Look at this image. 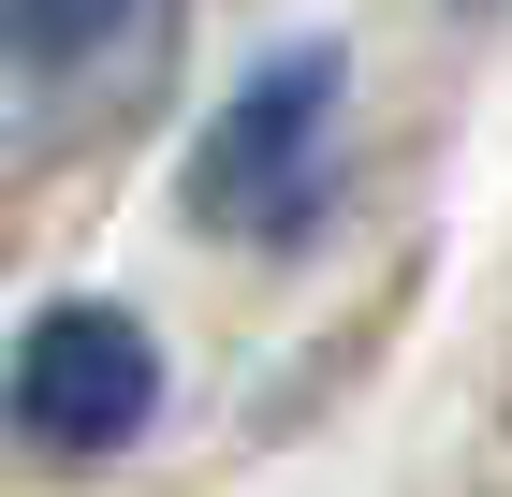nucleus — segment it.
Listing matches in <instances>:
<instances>
[{"label": "nucleus", "mask_w": 512, "mask_h": 497, "mask_svg": "<svg viewBox=\"0 0 512 497\" xmlns=\"http://www.w3.org/2000/svg\"><path fill=\"white\" fill-rule=\"evenodd\" d=\"M337 176V44H278L191 147V220L205 234H308Z\"/></svg>", "instance_id": "nucleus-1"}, {"label": "nucleus", "mask_w": 512, "mask_h": 497, "mask_svg": "<svg viewBox=\"0 0 512 497\" xmlns=\"http://www.w3.org/2000/svg\"><path fill=\"white\" fill-rule=\"evenodd\" d=\"M132 30H147V0H0L15 74H88V59H118Z\"/></svg>", "instance_id": "nucleus-3"}, {"label": "nucleus", "mask_w": 512, "mask_h": 497, "mask_svg": "<svg viewBox=\"0 0 512 497\" xmlns=\"http://www.w3.org/2000/svg\"><path fill=\"white\" fill-rule=\"evenodd\" d=\"M0 410H15L30 454H118V439H147V424H161V337L132 322V307L74 293V307H44L30 337H15Z\"/></svg>", "instance_id": "nucleus-2"}]
</instances>
